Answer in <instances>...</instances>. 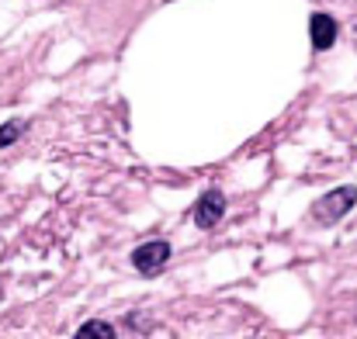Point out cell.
I'll list each match as a JSON object with an SVG mask.
<instances>
[{"instance_id":"6da1fadb","label":"cell","mask_w":357,"mask_h":339,"mask_svg":"<svg viewBox=\"0 0 357 339\" xmlns=\"http://www.w3.org/2000/svg\"><path fill=\"white\" fill-rule=\"evenodd\" d=\"M357 201V191L354 187H337L333 194H326V198H319L316 201V222H323V226H333V222H340L351 208H354Z\"/></svg>"},{"instance_id":"7a4b0ae2","label":"cell","mask_w":357,"mask_h":339,"mask_svg":"<svg viewBox=\"0 0 357 339\" xmlns=\"http://www.w3.org/2000/svg\"><path fill=\"white\" fill-rule=\"evenodd\" d=\"M170 260V242H163V239H153V242H142L135 253H132V263H135V270L139 274H146V277H153L163 263Z\"/></svg>"},{"instance_id":"5b68a950","label":"cell","mask_w":357,"mask_h":339,"mask_svg":"<svg viewBox=\"0 0 357 339\" xmlns=\"http://www.w3.org/2000/svg\"><path fill=\"white\" fill-rule=\"evenodd\" d=\"M77 336H80V339H87V336L112 339V336H115V326H108V322H87V326H80V329H77Z\"/></svg>"},{"instance_id":"8992f818","label":"cell","mask_w":357,"mask_h":339,"mask_svg":"<svg viewBox=\"0 0 357 339\" xmlns=\"http://www.w3.org/2000/svg\"><path fill=\"white\" fill-rule=\"evenodd\" d=\"M17 135H21V121H10V125H3V128H0V149H3V145H10Z\"/></svg>"},{"instance_id":"3957f363","label":"cell","mask_w":357,"mask_h":339,"mask_svg":"<svg viewBox=\"0 0 357 339\" xmlns=\"http://www.w3.org/2000/svg\"><path fill=\"white\" fill-rule=\"evenodd\" d=\"M222 215H226V198H222L219 191H205V194L198 198V205H195V226L212 228Z\"/></svg>"},{"instance_id":"277c9868","label":"cell","mask_w":357,"mask_h":339,"mask_svg":"<svg viewBox=\"0 0 357 339\" xmlns=\"http://www.w3.org/2000/svg\"><path fill=\"white\" fill-rule=\"evenodd\" d=\"M309 35H312V45L323 52V49H330V45L337 42V21H333L330 14H312Z\"/></svg>"}]
</instances>
